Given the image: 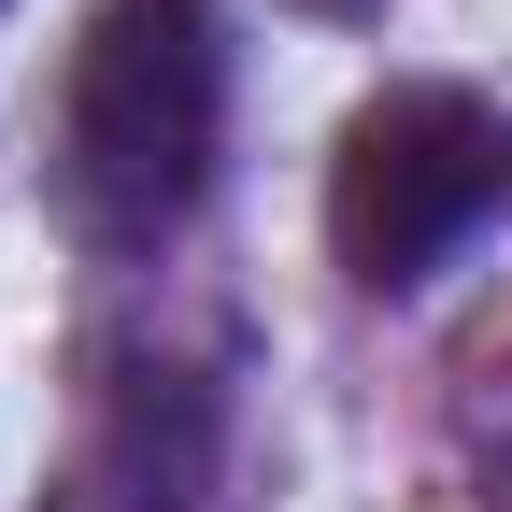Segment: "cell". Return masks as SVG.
I'll return each instance as SVG.
<instances>
[{
    "instance_id": "obj_1",
    "label": "cell",
    "mask_w": 512,
    "mask_h": 512,
    "mask_svg": "<svg viewBox=\"0 0 512 512\" xmlns=\"http://www.w3.org/2000/svg\"><path fill=\"white\" fill-rule=\"evenodd\" d=\"M228 15L214 0H100L57 72V143H43V214L72 256L143 271L200 228L228 171Z\"/></svg>"
},
{
    "instance_id": "obj_2",
    "label": "cell",
    "mask_w": 512,
    "mask_h": 512,
    "mask_svg": "<svg viewBox=\"0 0 512 512\" xmlns=\"http://www.w3.org/2000/svg\"><path fill=\"white\" fill-rule=\"evenodd\" d=\"M512 228V100L456 72H399L328 143V256L370 299H427L470 242Z\"/></svg>"
},
{
    "instance_id": "obj_3",
    "label": "cell",
    "mask_w": 512,
    "mask_h": 512,
    "mask_svg": "<svg viewBox=\"0 0 512 512\" xmlns=\"http://www.w3.org/2000/svg\"><path fill=\"white\" fill-rule=\"evenodd\" d=\"M228 498V356L214 342H100L86 427L29 512H214Z\"/></svg>"
},
{
    "instance_id": "obj_4",
    "label": "cell",
    "mask_w": 512,
    "mask_h": 512,
    "mask_svg": "<svg viewBox=\"0 0 512 512\" xmlns=\"http://www.w3.org/2000/svg\"><path fill=\"white\" fill-rule=\"evenodd\" d=\"M299 15H328V29H356V15H384V0H299Z\"/></svg>"
},
{
    "instance_id": "obj_5",
    "label": "cell",
    "mask_w": 512,
    "mask_h": 512,
    "mask_svg": "<svg viewBox=\"0 0 512 512\" xmlns=\"http://www.w3.org/2000/svg\"><path fill=\"white\" fill-rule=\"evenodd\" d=\"M484 498H498V512H512V441H498V456H484Z\"/></svg>"
},
{
    "instance_id": "obj_6",
    "label": "cell",
    "mask_w": 512,
    "mask_h": 512,
    "mask_svg": "<svg viewBox=\"0 0 512 512\" xmlns=\"http://www.w3.org/2000/svg\"><path fill=\"white\" fill-rule=\"evenodd\" d=\"M0 15H15V0H0Z\"/></svg>"
}]
</instances>
